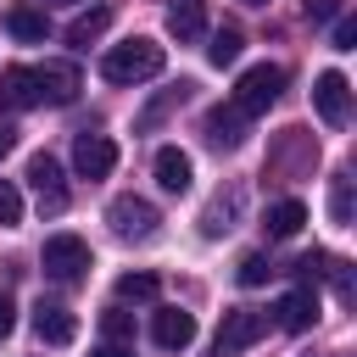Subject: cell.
<instances>
[{
  "instance_id": "obj_1",
  "label": "cell",
  "mask_w": 357,
  "mask_h": 357,
  "mask_svg": "<svg viewBox=\"0 0 357 357\" xmlns=\"http://www.w3.org/2000/svg\"><path fill=\"white\" fill-rule=\"evenodd\" d=\"M162 61H167V50H162L156 39H145V33H134V39L112 45V50L100 56V78L128 89V84H145V78H156V73H162Z\"/></svg>"
},
{
  "instance_id": "obj_2",
  "label": "cell",
  "mask_w": 357,
  "mask_h": 357,
  "mask_svg": "<svg viewBox=\"0 0 357 357\" xmlns=\"http://www.w3.org/2000/svg\"><path fill=\"white\" fill-rule=\"evenodd\" d=\"M279 89H284V67H279V61H257V67L240 73V84H234V106H240L245 117H257V112H268V106L279 100Z\"/></svg>"
},
{
  "instance_id": "obj_3",
  "label": "cell",
  "mask_w": 357,
  "mask_h": 357,
  "mask_svg": "<svg viewBox=\"0 0 357 357\" xmlns=\"http://www.w3.org/2000/svg\"><path fill=\"white\" fill-rule=\"evenodd\" d=\"M262 335H268V312H257V307H234V312H223V324H218L212 357H234V351L257 346Z\"/></svg>"
},
{
  "instance_id": "obj_4",
  "label": "cell",
  "mask_w": 357,
  "mask_h": 357,
  "mask_svg": "<svg viewBox=\"0 0 357 357\" xmlns=\"http://www.w3.org/2000/svg\"><path fill=\"white\" fill-rule=\"evenodd\" d=\"M39 268H45L50 279L73 284V279H84V273H89V245H84L78 234H50V240H45V251H39Z\"/></svg>"
},
{
  "instance_id": "obj_5",
  "label": "cell",
  "mask_w": 357,
  "mask_h": 357,
  "mask_svg": "<svg viewBox=\"0 0 357 357\" xmlns=\"http://www.w3.org/2000/svg\"><path fill=\"white\" fill-rule=\"evenodd\" d=\"M106 223H112L117 240H151L162 218H156V206H151L145 195H117V201L106 206Z\"/></svg>"
},
{
  "instance_id": "obj_6",
  "label": "cell",
  "mask_w": 357,
  "mask_h": 357,
  "mask_svg": "<svg viewBox=\"0 0 357 357\" xmlns=\"http://www.w3.org/2000/svg\"><path fill=\"white\" fill-rule=\"evenodd\" d=\"M33 95H39V106H73L78 100V67L73 61L33 67Z\"/></svg>"
},
{
  "instance_id": "obj_7",
  "label": "cell",
  "mask_w": 357,
  "mask_h": 357,
  "mask_svg": "<svg viewBox=\"0 0 357 357\" xmlns=\"http://www.w3.org/2000/svg\"><path fill=\"white\" fill-rule=\"evenodd\" d=\"M312 106H318V117L329 123V128H346V117H351V84H346V73H318V84H312Z\"/></svg>"
},
{
  "instance_id": "obj_8",
  "label": "cell",
  "mask_w": 357,
  "mask_h": 357,
  "mask_svg": "<svg viewBox=\"0 0 357 357\" xmlns=\"http://www.w3.org/2000/svg\"><path fill=\"white\" fill-rule=\"evenodd\" d=\"M28 184H33V195H39V206H45V212H61V206H67V184H61V162H56L50 151H39V156H28Z\"/></svg>"
},
{
  "instance_id": "obj_9",
  "label": "cell",
  "mask_w": 357,
  "mask_h": 357,
  "mask_svg": "<svg viewBox=\"0 0 357 357\" xmlns=\"http://www.w3.org/2000/svg\"><path fill=\"white\" fill-rule=\"evenodd\" d=\"M73 167H78V178H106V173L117 167V145H112L106 134H78Z\"/></svg>"
},
{
  "instance_id": "obj_10",
  "label": "cell",
  "mask_w": 357,
  "mask_h": 357,
  "mask_svg": "<svg viewBox=\"0 0 357 357\" xmlns=\"http://www.w3.org/2000/svg\"><path fill=\"white\" fill-rule=\"evenodd\" d=\"M33 335H39L45 346H67V340L78 335V318H73L61 301H33Z\"/></svg>"
},
{
  "instance_id": "obj_11",
  "label": "cell",
  "mask_w": 357,
  "mask_h": 357,
  "mask_svg": "<svg viewBox=\"0 0 357 357\" xmlns=\"http://www.w3.org/2000/svg\"><path fill=\"white\" fill-rule=\"evenodd\" d=\"M151 340H156L162 351H184V346L195 340V318H190L184 307H162V312L151 318Z\"/></svg>"
},
{
  "instance_id": "obj_12",
  "label": "cell",
  "mask_w": 357,
  "mask_h": 357,
  "mask_svg": "<svg viewBox=\"0 0 357 357\" xmlns=\"http://www.w3.org/2000/svg\"><path fill=\"white\" fill-rule=\"evenodd\" d=\"M201 128H206V145H218V151H234V145L245 139V112H240L234 100H229V106H212Z\"/></svg>"
},
{
  "instance_id": "obj_13",
  "label": "cell",
  "mask_w": 357,
  "mask_h": 357,
  "mask_svg": "<svg viewBox=\"0 0 357 357\" xmlns=\"http://www.w3.org/2000/svg\"><path fill=\"white\" fill-rule=\"evenodd\" d=\"M273 312H279V329L301 335V329H312V324H318V290H312V284H301V290H290Z\"/></svg>"
},
{
  "instance_id": "obj_14",
  "label": "cell",
  "mask_w": 357,
  "mask_h": 357,
  "mask_svg": "<svg viewBox=\"0 0 357 357\" xmlns=\"http://www.w3.org/2000/svg\"><path fill=\"white\" fill-rule=\"evenodd\" d=\"M156 184L173 190V195H184V190L195 184V162H190L178 145H162V151H156Z\"/></svg>"
},
{
  "instance_id": "obj_15",
  "label": "cell",
  "mask_w": 357,
  "mask_h": 357,
  "mask_svg": "<svg viewBox=\"0 0 357 357\" xmlns=\"http://www.w3.org/2000/svg\"><path fill=\"white\" fill-rule=\"evenodd\" d=\"M6 33L22 39V45H45L50 22H45V11H33V6H6Z\"/></svg>"
},
{
  "instance_id": "obj_16",
  "label": "cell",
  "mask_w": 357,
  "mask_h": 357,
  "mask_svg": "<svg viewBox=\"0 0 357 357\" xmlns=\"http://www.w3.org/2000/svg\"><path fill=\"white\" fill-rule=\"evenodd\" d=\"M106 28H112V6H89L84 17H73V22H67V45H73V50H89Z\"/></svg>"
},
{
  "instance_id": "obj_17",
  "label": "cell",
  "mask_w": 357,
  "mask_h": 357,
  "mask_svg": "<svg viewBox=\"0 0 357 357\" xmlns=\"http://www.w3.org/2000/svg\"><path fill=\"white\" fill-rule=\"evenodd\" d=\"M0 106H39V95H33V67H6L0 73Z\"/></svg>"
},
{
  "instance_id": "obj_18",
  "label": "cell",
  "mask_w": 357,
  "mask_h": 357,
  "mask_svg": "<svg viewBox=\"0 0 357 357\" xmlns=\"http://www.w3.org/2000/svg\"><path fill=\"white\" fill-rule=\"evenodd\" d=\"M301 223H307V206L301 201H273L268 206V240H290V234H301Z\"/></svg>"
},
{
  "instance_id": "obj_19",
  "label": "cell",
  "mask_w": 357,
  "mask_h": 357,
  "mask_svg": "<svg viewBox=\"0 0 357 357\" xmlns=\"http://www.w3.org/2000/svg\"><path fill=\"white\" fill-rule=\"evenodd\" d=\"M201 28H206V22H201V0H178V6L167 11V33H173V39H201Z\"/></svg>"
},
{
  "instance_id": "obj_20",
  "label": "cell",
  "mask_w": 357,
  "mask_h": 357,
  "mask_svg": "<svg viewBox=\"0 0 357 357\" xmlns=\"http://www.w3.org/2000/svg\"><path fill=\"white\" fill-rule=\"evenodd\" d=\"M240 45H245L240 28H218V33L206 39V61H212V67H234V61H240Z\"/></svg>"
},
{
  "instance_id": "obj_21",
  "label": "cell",
  "mask_w": 357,
  "mask_h": 357,
  "mask_svg": "<svg viewBox=\"0 0 357 357\" xmlns=\"http://www.w3.org/2000/svg\"><path fill=\"white\" fill-rule=\"evenodd\" d=\"M156 273H123L117 279V301H156Z\"/></svg>"
},
{
  "instance_id": "obj_22",
  "label": "cell",
  "mask_w": 357,
  "mask_h": 357,
  "mask_svg": "<svg viewBox=\"0 0 357 357\" xmlns=\"http://www.w3.org/2000/svg\"><path fill=\"white\" fill-rule=\"evenodd\" d=\"M329 218L351 223V173H335V184H329Z\"/></svg>"
},
{
  "instance_id": "obj_23",
  "label": "cell",
  "mask_w": 357,
  "mask_h": 357,
  "mask_svg": "<svg viewBox=\"0 0 357 357\" xmlns=\"http://www.w3.org/2000/svg\"><path fill=\"white\" fill-rule=\"evenodd\" d=\"M184 95H190V84H173L162 100H151V106H145V117H139V128H156V123H162V117H167V112H173Z\"/></svg>"
},
{
  "instance_id": "obj_24",
  "label": "cell",
  "mask_w": 357,
  "mask_h": 357,
  "mask_svg": "<svg viewBox=\"0 0 357 357\" xmlns=\"http://www.w3.org/2000/svg\"><path fill=\"white\" fill-rule=\"evenodd\" d=\"M268 273H273V268H268V257H262V251H245V257H240V273H234V279H240L245 290H257V284H268Z\"/></svg>"
},
{
  "instance_id": "obj_25",
  "label": "cell",
  "mask_w": 357,
  "mask_h": 357,
  "mask_svg": "<svg viewBox=\"0 0 357 357\" xmlns=\"http://www.w3.org/2000/svg\"><path fill=\"white\" fill-rule=\"evenodd\" d=\"M17 223H22V190L0 178V229H17Z\"/></svg>"
},
{
  "instance_id": "obj_26",
  "label": "cell",
  "mask_w": 357,
  "mask_h": 357,
  "mask_svg": "<svg viewBox=\"0 0 357 357\" xmlns=\"http://www.w3.org/2000/svg\"><path fill=\"white\" fill-rule=\"evenodd\" d=\"M100 324H106V335H112V340H128V335H134V318H128L123 307H106V312H100Z\"/></svg>"
},
{
  "instance_id": "obj_27",
  "label": "cell",
  "mask_w": 357,
  "mask_h": 357,
  "mask_svg": "<svg viewBox=\"0 0 357 357\" xmlns=\"http://www.w3.org/2000/svg\"><path fill=\"white\" fill-rule=\"evenodd\" d=\"M351 45H357V22L340 17V22H335V50H351Z\"/></svg>"
},
{
  "instance_id": "obj_28",
  "label": "cell",
  "mask_w": 357,
  "mask_h": 357,
  "mask_svg": "<svg viewBox=\"0 0 357 357\" xmlns=\"http://www.w3.org/2000/svg\"><path fill=\"white\" fill-rule=\"evenodd\" d=\"M234 206H240V195L229 201V212H234ZM201 229H206V234H223V201H218V206L206 212V223H201Z\"/></svg>"
},
{
  "instance_id": "obj_29",
  "label": "cell",
  "mask_w": 357,
  "mask_h": 357,
  "mask_svg": "<svg viewBox=\"0 0 357 357\" xmlns=\"http://www.w3.org/2000/svg\"><path fill=\"white\" fill-rule=\"evenodd\" d=\"M335 11H340V6H335V0H307V17H312V22H329V17H335Z\"/></svg>"
},
{
  "instance_id": "obj_30",
  "label": "cell",
  "mask_w": 357,
  "mask_h": 357,
  "mask_svg": "<svg viewBox=\"0 0 357 357\" xmlns=\"http://www.w3.org/2000/svg\"><path fill=\"white\" fill-rule=\"evenodd\" d=\"M17 329V307H11V296H0V340Z\"/></svg>"
},
{
  "instance_id": "obj_31",
  "label": "cell",
  "mask_w": 357,
  "mask_h": 357,
  "mask_svg": "<svg viewBox=\"0 0 357 357\" xmlns=\"http://www.w3.org/2000/svg\"><path fill=\"white\" fill-rule=\"evenodd\" d=\"M89 357H134V351H128V346H123V340H106V346H95V351H89Z\"/></svg>"
},
{
  "instance_id": "obj_32",
  "label": "cell",
  "mask_w": 357,
  "mask_h": 357,
  "mask_svg": "<svg viewBox=\"0 0 357 357\" xmlns=\"http://www.w3.org/2000/svg\"><path fill=\"white\" fill-rule=\"evenodd\" d=\"M11 145H17V134H11V128H0V156H6Z\"/></svg>"
},
{
  "instance_id": "obj_33",
  "label": "cell",
  "mask_w": 357,
  "mask_h": 357,
  "mask_svg": "<svg viewBox=\"0 0 357 357\" xmlns=\"http://www.w3.org/2000/svg\"><path fill=\"white\" fill-rule=\"evenodd\" d=\"M245 6H262V0H245Z\"/></svg>"
}]
</instances>
